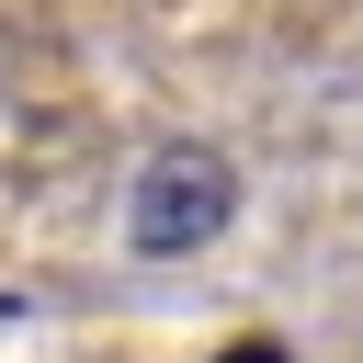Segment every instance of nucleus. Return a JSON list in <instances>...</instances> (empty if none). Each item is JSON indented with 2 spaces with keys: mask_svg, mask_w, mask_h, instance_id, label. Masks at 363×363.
<instances>
[{
  "mask_svg": "<svg viewBox=\"0 0 363 363\" xmlns=\"http://www.w3.org/2000/svg\"><path fill=\"white\" fill-rule=\"evenodd\" d=\"M216 363H284V352H272V340H238V352H216Z\"/></svg>",
  "mask_w": 363,
  "mask_h": 363,
  "instance_id": "2",
  "label": "nucleus"
},
{
  "mask_svg": "<svg viewBox=\"0 0 363 363\" xmlns=\"http://www.w3.org/2000/svg\"><path fill=\"white\" fill-rule=\"evenodd\" d=\"M227 216H238V170H227L216 147H159V159L136 170V193H125V238H136L147 261H182V250L227 238Z\"/></svg>",
  "mask_w": 363,
  "mask_h": 363,
  "instance_id": "1",
  "label": "nucleus"
}]
</instances>
